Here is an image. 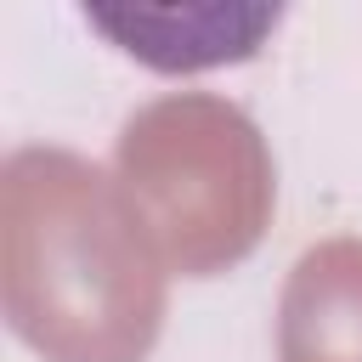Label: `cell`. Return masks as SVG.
Returning a JSON list of instances; mask_svg holds the SVG:
<instances>
[{"instance_id":"cell-3","label":"cell","mask_w":362,"mask_h":362,"mask_svg":"<svg viewBox=\"0 0 362 362\" xmlns=\"http://www.w3.org/2000/svg\"><path fill=\"white\" fill-rule=\"evenodd\" d=\"M85 17L147 68L192 74L243 62L277 28V6H85Z\"/></svg>"},{"instance_id":"cell-2","label":"cell","mask_w":362,"mask_h":362,"mask_svg":"<svg viewBox=\"0 0 362 362\" xmlns=\"http://www.w3.org/2000/svg\"><path fill=\"white\" fill-rule=\"evenodd\" d=\"M113 181L164 272L181 277L243 266L277 204L260 124L215 90H170L136 107L113 147Z\"/></svg>"},{"instance_id":"cell-4","label":"cell","mask_w":362,"mask_h":362,"mask_svg":"<svg viewBox=\"0 0 362 362\" xmlns=\"http://www.w3.org/2000/svg\"><path fill=\"white\" fill-rule=\"evenodd\" d=\"M277 362H362V238L311 243L277 300Z\"/></svg>"},{"instance_id":"cell-1","label":"cell","mask_w":362,"mask_h":362,"mask_svg":"<svg viewBox=\"0 0 362 362\" xmlns=\"http://www.w3.org/2000/svg\"><path fill=\"white\" fill-rule=\"evenodd\" d=\"M164 260L102 164L17 147L0 164V305L40 362H147L164 328Z\"/></svg>"}]
</instances>
